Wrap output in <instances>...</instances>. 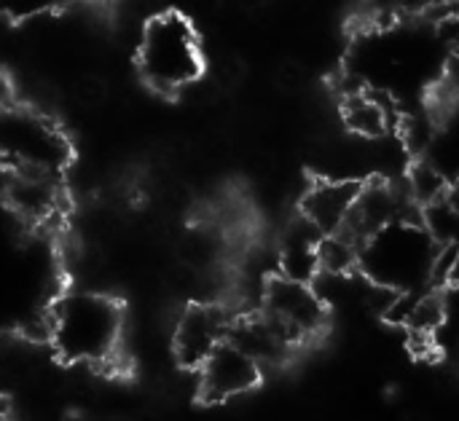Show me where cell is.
<instances>
[{
	"mask_svg": "<svg viewBox=\"0 0 459 421\" xmlns=\"http://www.w3.org/2000/svg\"><path fill=\"white\" fill-rule=\"evenodd\" d=\"M124 339V312L105 296L75 290L56 301L48 314V344L73 365H108Z\"/></svg>",
	"mask_w": 459,
	"mask_h": 421,
	"instance_id": "1",
	"label": "cell"
},
{
	"mask_svg": "<svg viewBox=\"0 0 459 421\" xmlns=\"http://www.w3.org/2000/svg\"><path fill=\"white\" fill-rule=\"evenodd\" d=\"M441 247L422 223L393 220L374 231L360 247V269L377 285L395 293H420L438 271Z\"/></svg>",
	"mask_w": 459,
	"mask_h": 421,
	"instance_id": "2",
	"label": "cell"
},
{
	"mask_svg": "<svg viewBox=\"0 0 459 421\" xmlns=\"http://www.w3.org/2000/svg\"><path fill=\"white\" fill-rule=\"evenodd\" d=\"M137 67L153 91L175 94L199 81L204 54L194 24L178 13L164 11L145 21L137 43Z\"/></svg>",
	"mask_w": 459,
	"mask_h": 421,
	"instance_id": "3",
	"label": "cell"
},
{
	"mask_svg": "<svg viewBox=\"0 0 459 421\" xmlns=\"http://www.w3.org/2000/svg\"><path fill=\"white\" fill-rule=\"evenodd\" d=\"M70 161V142L40 110L27 105H0V167L22 175L59 177Z\"/></svg>",
	"mask_w": 459,
	"mask_h": 421,
	"instance_id": "4",
	"label": "cell"
},
{
	"mask_svg": "<svg viewBox=\"0 0 459 421\" xmlns=\"http://www.w3.org/2000/svg\"><path fill=\"white\" fill-rule=\"evenodd\" d=\"M264 314L293 341L304 344L323 333L328 322V306L309 282L290 279L285 274L266 279Z\"/></svg>",
	"mask_w": 459,
	"mask_h": 421,
	"instance_id": "5",
	"label": "cell"
},
{
	"mask_svg": "<svg viewBox=\"0 0 459 421\" xmlns=\"http://www.w3.org/2000/svg\"><path fill=\"white\" fill-rule=\"evenodd\" d=\"M196 371L199 395L207 403H226L250 395L261 382V363L231 339L221 341Z\"/></svg>",
	"mask_w": 459,
	"mask_h": 421,
	"instance_id": "6",
	"label": "cell"
},
{
	"mask_svg": "<svg viewBox=\"0 0 459 421\" xmlns=\"http://www.w3.org/2000/svg\"><path fill=\"white\" fill-rule=\"evenodd\" d=\"M229 331H231V325L218 306L194 304L180 314V320L175 325V339H172L175 357L180 360V365L196 371L210 357V352L221 341L229 339Z\"/></svg>",
	"mask_w": 459,
	"mask_h": 421,
	"instance_id": "7",
	"label": "cell"
},
{
	"mask_svg": "<svg viewBox=\"0 0 459 421\" xmlns=\"http://www.w3.org/2000/svg\"><path fill=\"white\" fill-rule=\"evenodd\" d=\"M358 191H360V183L355 180H320L309 185L304 204H301V215L323 236L336 234L347 226Z\"/></svg>",
	"mask_w": 459,
	"mask_h": 421,
	"instance_id": "8",
	"label": "cell"
},
{
	"mask_svg": "<svg viewBox=\"0 0 459 421\" xmlns=\"http://www.w3.org/2000/svg\"><path fill=\"white\" fill-rule=\"evenodd\" d=\"M342 118L347 129L360 140H382L390 134L393 110L374 91H352L342 105Z\"/></svg>",
	"mask_w": 459,
	"mask_h": 421,
	"instance_id": "9",
	"label": "cell"
},
{
	"mask_svg": "<svg viewBox=\"0 0 459 421\" xmlns=\"http://www.w3.org/2000/svg\"><path fill=\"white\" fill-rule=\"evenodd\" d=\"M8 196L19 215L30 220H43L56 210V177L11 172Z\"/></svg>",
	"mask_w": 459,
	"mask_h": 421,
	"instance_id": "10",
	"label": "cell"
},
{
	"mask_svg": "<svg viewBox=\"0 0 459 421\" xmlns=\"http://www.w3.org/2000/svg\"><path fill=\"white\" fill-rule=\"evenodd\" d=\"M409 191H411V202L420 207H428L438 199L446 196L449 183L444 177V172L433 164H417L409 175Z\"/></svg>",
	"mask_w": 459,
	"mask_h": 421,
	"instance_id": "11",
	"label": "cell"
},
{
	"mask_svg": "<svg viewBox=\"0 0 459 421\" xmlns=\"http://www.w3.org/2000/svg\"><path fill=\"white\" fill-rule=\"evenodd\" d=\"M75 99L86 107H94L105 99V83L97 81V78H83L78 86H75Z\"/></svg>",
	"mask_w": 459,
	"mask_h": 421,
	"instance_id": "12",
	"label": "cell"
},
{
	"mask_svg": "<svg viewBox=\"0 0 459 421\" xmlns=\"http://www.w3.org/2000/svg\"><path fill=\"white\" fill-rule=\"evenodd\" d=\"M441 0H393V8L395 11H403V13H428Z\"/></svg>",
	"mask_w": 459,
	"mask_h": 421,
	"instance_id": "13",
	"label": "cell"
},
{
	"mask_svg": "<svg viewBox=\"0 0 459 421\" xmlns=\"http://www.w3.org/2000/svg\"><path fill=\"white\" fill-rule=\"evenodd\" d=\"M446 202L459 212V180L457 183H449V191H446Z\"/></svg>",
	"mask_w": 459,
	"mask_h": 421,
	"instance_id": "14",
	"label": "cell"
},
{
	"mask_svg": "<svg viewBox=\"0 0 459 421\" xmlns=\"http://www.w3.org/2000/svg\"><path fill=\"white\" fill-rule=\"evenodd\" d=\"M3 172H5V169H3V167H0V175H3Z\"/></svg>",
	"mask_w": 459,
	"mask_h": 421,
	"instance_id": "15",
	"label": "cell"
}]
</instances>
